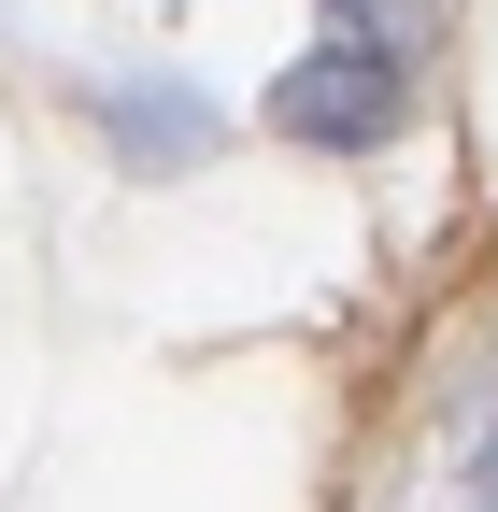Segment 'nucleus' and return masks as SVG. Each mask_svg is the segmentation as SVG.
<instances>
[{"label":"nucleus","instance_id":"1","mask_svg":"<svg viewBox=\"0 0 498 512\" xmlns=\"http://www.w3.org/2000/svg\"><path fill=\"white\" fill-rule=\"evenodd\" d=\"M399 114H413V57L356 43V29H328V43L271 86V128H285V143H314V157H370V143H399Z\"/></svg>","mask_w":498,"mask_h":512},{"label":"nucleus","instance_id":"2","mask_svg":"<svg viewBox=\"0 0 498 512\" xmlns=\"http://www.w3.org/2000/svg\"><path fill=\"white\" fill-rule=\"evenodd\" d=\"M100 128L129 143V171H185L214 143V100H185V86H100Z\"/></svg>","mask_w":498,"mask_h":512},{"label":"nucleus","instance_id":"3","mask_svg":"<svg viewBox=\"0 0 498 512\" xmlns=\"http://www.w3.org/2000/svg\"><path fill=\"white\" fill-rule=\"evenodd\" d=\"M328 29H356V43H385V57H427L456 29V0H328Z\"/></svg>","mask_w":498,"mask_h":512},{"label":"nucleus","instance_id":"4","mask_svg":"<svg viewBox=\"0 0 498 512\" xmlns=\"http://www.w3.org/2000/svg\"><path fill=\"white\" fill-rule=\"evenodd\" d=\"M470 512H498V413H484V441H470Z\"/></svg>","mask_w":498,"mask_h":512}]
</instances>
